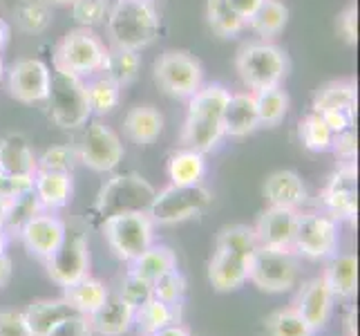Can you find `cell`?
<instances>
[{
  "mask_svg": "<svg viewBox=\"0 0 360 336\" xmlns=\"http://www.w3.org/2000/svg\"><path fill=\"white\" fill-rule=\"evenodd\" d=\"M18 233L25 249L32 256L47 260L60 247V242L65 240L68 227L63 220L52 213H36L22 222Z\"/></svg>",
  "mask_w": 360,
  "mask_h": 336,
  "instance_id": "16",
  "label": "cell"
},
{
  "mask_svg": "<svg viewBox=\"0 0 360 336\" xmlns=\"http://www.w3.org/2000/svg\"><path fill=\"white\" fill-rule=\"evenodd\" d=\"M338 222L327 213H300L293 235V251L304 258L320 260L336 251Z\"/></svg>",
  "mask_w": 360,
  "mask_h": 336,
  "instance_id": "12",
  "label": "cell"
},
{
  "mask_svg": "<svg viewBox=\"0 0 360 336\" xmlns=\"http://www.w3.org/2000/svg\"><path fill=\"white\" fill-rule=\"evenodd\" d=\"M170 269H177V256L170 247L164 244H150L141 256H136L132 260L130 267L134 276H141L150 282H155L159 276H164Z\"/></svg>",
  "mask_w": 360,
  "mask_h": 336,
  "instance_id": "31",
  "label": "cell"
},
{
  "mask_svg": "<svg viewBox=\"0 0 360 336\" xmlns=\"http://www.w3.org/2000/svg\"><path fill=\"white\" fill-rule=\"evenodd\" d=\"M77 151L72 146H52L36 159V170H60V173H72V168L77 166Z\"/></svg>",
  "mask_w": 360,
  "mask_h": 336,
  "instance_id": "44",
  "label": "cell"
},
{
  "mask_svg": "<svg viewBox=\"0 0 360 336\" xmlns=\"http://www.w3.org/2000/svg\"><path fill=\"white\" fill-rule=\"evenodd\" d=\"M206 175V159L204 153L184 151L175 153L168 159V178L172 184H202Z\"/></svg>",
  "mask_w": 360,
  "mask_h": 336,
  "instance_id": "34",
  "label": "cell"
},
{
  "mask_svg": "<svg viewBox=\"0 0 360 336\" xmlns=\"http://www.w3.org/2000/svg\"><path fill=\"white\" fill-rule=\"evenodd\" d=\"M297 135H300V142L307 151L311 153H325L331 148V139L333 132L329 130V126L325 123L318 112H311L300 121V128H297Z\"/></svg>",
  "mask_w": 360,
  "mask_h": 336,
  "instance_id": "39",
  "label": "cell"
},
{
  "mask_svg": "<svg viewBox=\"0 0 360 336\" xmlns=\"http://www.w3.org/2000/svg\"><path fill=\"white\" fill-rule=\"evenodd\" d=\"M47 273L58 287H70L90 276V249L83 233H68L60 247L47 260Z\"/></svg>",
  "mask_w": 360,
  "mask_h": 336,
  "instance_id": "13",
  "label": "cell"
},
{
  "mask_svg": "<svg viewBox=\"0 0 360 336\" xmlns=\"http://www.w3.org/2000/svg\"><path fill=\"white\" fill-rule=\"evenodd\" d=\"M262 3L264 0H229V5L235 9V14H238L240 18H244L246 23L253 18V14L259 9Z\"/></svg>",
  "mask_w": 360,
  "mask_h": 336,
  "instance_id": "52",
  "label": "cell"
},
{
  "mask_svg": "<svg viewBox=\"0 0 360 336\" xmlns=\"http://www.w3.org/2000/svg\"><path fill=\"white\" fill-rule=\"evenodd\" d=\"M105 45L98 36L88 30L79 27L68 32L54 49V70H65L77 77H88L101 70Z\"/></svg>",
  "mask_w": 360,
  "mask_h": 336,
  "instance_id": "9",
  "label": "cell"
},
{
  "mask_svg": "<svg viewBox=\"0 0 360 336\" xmlns=\"http://www.w3.org/2000/svg\"><path fill=\"white\" fill-rule=\"evenodd\" d=\"M0 336H32L22 312H0Z\"/></svg>",
  "mask_w": 360,
  "mask_h": 336,
  "instance_id": "49",
  "label": "cell"
},
{
  "mask_svg": "<svg viewBox=\"0 0 360 336\" xmlns=\"http://www.w3.org/2000/svg\"><path fill=\"white\" fill-rule=\"evenodd\" d=\"M336 27L347 45H356L358 41V7L356 5H349L340 11Z\"/></svg>",
  "mask_w": 360,
  "mask_h": 336,
  "instance_id": "48",
  "label": "cell"
},
{
  "mask_svg": "<svg viewBox=\"0 0 360 336\" xmlns=\"http://www.w3.org/2000/svg\"><path fill=\"white\" fill-rule=\"evenodd\" d=\"M85 92H88V104L94 115H108V112H112L121 99V88L115 81L103 77V74L98 79L85 83Z\"/></svg>",
  "mask_w": 360,
  "mask_h": 336,
  "instance_id": "38",
  "label": "cell"
},
{
  "mask_svg": "<svg viewBox=\"0 0 360 336\" xmlns=\"http://www.w3.org/2000/svg\"><path fill=\"white\" fill-rule=\"evenodd\" d=\"M153 336H191V332L186 330L184 325H177V323H172V325L161 328V330L155 332Z\"/></svg>",
  "mask_w": 360,
  "mask_h": 336,
  "instance_id": "54",
  "label": "cell"
},
{
  "mask_svg": "<svg viewBox=\"0 0 360 336\" xmlns=\"http://www.w3.org/2000/svg\"><path fill=\"white\" fill-rule=\"evenodd\" d=\"M329 151L336 153V157L340 159V164H356V155H358L356 128H347V130H342L338 135H333Z\"/></svg>",
  "mask_w": 360,
  "mask_h": 336,
  "instance_id": "46",
  "label": "cell"
},
{
  "mask_svg": "<svg viewBox=\"0 0 360 336\" xmlns=\"http://www.w3.org/2000/svg\"><path fill=\"white\" fill-rule=\"evenodd\" d=\"M36 157L22 135L11 132L0 139V170L20 180H34Z\"/></svg>",
  "mask_w": 360,
  "mask_h": 336,
  "instance_id": "22",
  "label": "cell"
},
{
  "mask_svg": "<svg viewBox=\"0 0 360 336\" xmlns=\"http://www.w3.org/2000/svg\"><path fill=\"white\" fill-rule=\"evenodd\" d=\"M45 101L49 106L52 121L65 130L83 128L92 117L83 77H77V74L65 70L52 72V81H49V92Z\"/></svg>",
  "mask_w": 360,
  "mask_h": 336,
  "instance_id": "4",
  "label": "cell"
},
{
  "mask_svg": "<svg viewBox=\"0 0 360 336\" xmlns=\"http://www.w3.org/2000/svg\"><path fill=\"white\" fill-rule=\"evenodd\" d=\"M215 249H224V251H240V254H253L257 249V238L253 227L246 224H233V227L221 229L217 235Z\"/></svg>",
  "mask_w": 360,
  "mask_h": 336,
  "instance_id": "41",
  "label": "cell"
},
{
  "mask_svg": "<svg viewBox=\"0 0 360 336\" xmlns=\"http://www.w3.org/2000/svg\"><path fill=\"white\" fill-rule=\"evenodd\" d=\"M14 18L22 32L41 34L52 23V11L45 0H18L14 7Z\"/></svg>",
  "mask_w": 360,
  "mask_h": 336,
  "instance_id": "37",
  "label": "cell"
},
{
  "mask_svg": "<svg viewBox=\"0 0 360 336\" xmlns=\"http://www.w3.org/2000/svg\"><path fill=\"white\" fill-rule=\"evenodd\" d=\"M52 72L41 58H20L7 74L9 97L20 104H39L47 99Z\"/></svg>",
  "mask_w": 360,
  "mask_h": 336,
  "instance_id": "14",
  "label": "cell"
},
{
  "mask_svg": "<svg viewBox=\"0 0 360 336\" xmlns=\"http://www.w3.org/2000/svg\"><path fill=\"white\" fill-rule=\"evenodd\" d=\"M90 323L98 336H123L134 323V307H130L119 294L108 296L105 303L90 316Z\"/></svg>",
  "mask_w": 360,
  "mask_h": 336,
  "instance_id": "24",
  "label": "cell"
},
{
  "mask_svg": "<svg viewBox=\"0 0 360 336\" xmlns=\"http://www.w3.org/2000/svg\"><path fill=\"white\" fill-rule=\"evenodd\" d=\"M322 280L327 282L333 298H352L358 285V260L354 254H340L325 267Z\"/></svg>",
  "mask_w": 360,
  "mask_h": 336,
  "instance_id": "29",
  "label": "cell"
},
{
  "mask_svg": "<svg viewBox=\"0 0 360 336\" xmlns=\"http://www.w3.org/2000/svg\"><path fill=\"white\" fill-rule=\"evenodd\" d=\"M5 77V63H3V58H0V81H3Z\"/></svg>",
  "mask_w": 360,
  "mask_h": 336,
  "instance_id": "59",
  "label": "cell"
},
{
  "mask_svg": "<svg viewBox=\"0 0 360 336\" xmlns=\"http://www.w3.org/2000/svg\"><path fill=\"white\" fill-rule=\"evenodd\" d=\"M7 43H9V27L5 20H0V52H3Z\"/></svg>",
  "mask_w": 360,
  "mask_h": 336,
  "instance_id": "56",
  "label": "cell"
},
{
  "mask_svg": "<svg viewBox=\"0 0 360 336\" xmlns=\"http://www.w3.org/2000/svg\"><path fill=\"white\" fill-rule=\"evenodd\" d=\"M72 18L77 20L81 27H96L103 25L110 11V0H72Z\"/></svg>",
  "mask_w": 360,
  "mask_h": 336,
  "instance_id": "42",
  "label": "cell"
},
{
  "mask_svg": "<svg viewBox=\"0 0 360 336\" xmlns=\"http://www.w3.org/2000/svg\"><path fill=\"white\" fill-rule=\"evenodd\" d=\"M235 68L248 90H264L282 85L289 74V58L284 49L269 41L246 43L235 58Z\"/></svg>",
  "mask_w": 360,
  "mask_h": 336,
  "instance_id": "3",
  "label": "cell"
},
{
  "mask_svg": "<svg viewBox=\"0 0 360 336\" xmlns=\"http://www.w3.org/2000/svg\"><path fill=\"white\" fill-rule=\"evenodd\" d=\"M47 5H70L72 0H45Z\"/></svg>",
  "mask_w": 360,
  "mask_h": 336,
  "instance_id": "58",
  "label": "cell"
},
{
  "mask_svg": "<svg viewBox=\"0 0 360 336\" xmlns=\"http://www.w3.org/2000/svg\"><path fill=\"white\" fill-rule=\"evenodd\" d=\"M322 206L333 220H354L358 213V168L356 164H340L322 189Z\"/></svg>",
  "mask_w": 360,
  "mask_h": 336,
  "instance_id": "15",
  "label": "cell"
},
{
  "mask_svg": "<svg viewBox=\"0 0 360 336\" xmlns=\"http://www.w3.org/2000/svg\"><path fill=\"white\" fill-rule=\"evenodd\" d=\"M221 126H224V135L229 137H246L259 128L253 92H238L229 97L224 115H221Z\"/></svg>",
  "mask_w": 360,
  "mask_h": 336,
  "instance_id": "23",
  "label": "cell"
},
{
  "mask_svg": "<svg viewBox=\"0 0 360 336\" xmlns=\"http://www.w3.org/2000/svg\"><path fill=\"white\" fill-rule=\"evenodd\" d=\"M333 301H336V298H333L331 290L327 287V282L320 276V278L304 282V287L300 290V294H297V298H295L293 309L304 318V323L316 334V332L327 328Z\"/></svg>",
  "mask_w": 360,
  "mask_h": 336,
  "instance_id": "18",
  "label": "cell"
},
{
  "mask_svg": "<svg viewBox=\"0 0 360 336\" xmlns=\"http://www.w3.org/2000/svg\"><path fill=\"white\" fill-rule=\"evenodd\" d=\"M72 314L77 312L70 307L65 298H41V301H34L22 312L32 336H49Z\"/></svg>",
  "mask_w": 360,
  "mask_h": 336,
  "instance_id": "20",
  "label": "cell"
},
{
  "mask_svg": "<svg viewBox=\"0 0 360 336\" xmlns=\"http://www.w3.org/2000/svg\"><path fill=\"white\" fill-rule=\"evenodd\" d=\"M186 292V280L179 269H170L153 282V296L168 305H179Z\"/></svg>",
  "mask_w": 360,
  "mask_h": 336,
  "instance_id": "43",
  "label": "cell"
},
{
  "mask_svg": "<svg viewBox=\"0 0 360 336\" xmlns=\"http://www.w3.org/2000/svg\"><path fill=\"white\" fill-rule=\"evenodd\" d=\"M63 290H65L63 298L70 303V307L77 314H83V316H92L96 309L105 303V298L110 296L105 285L96 278H90V276H85L79 282H74Z\"/></svg>",
  "mask_w": 360,
  "mask_h": 336,
  "instance_id": "30",
  "label": "cell"
},
{
  "mask_svg": "<svg viewBox=\"0 0 360 336\" xmlns=\"http://www.w3.org/2000/svg\"><path fill=\"white\" fill-rule=\"evenodd\" d=\"M49 336H94L90 316L83 314H72L70 318H65L60 325L49 334Z\"/></svg>",
  "mask_w": 360,
  "mask_h": 336,
  "instance_id": "47",
  "label": "cell"
},
{
  "mask_svg": "<svg viewBox=\"0 0 360 336\" xmlns=\"http://www.w3.org/2000/svg\"><path fill=\"white\" fill-rule=\"evenodd\" d=\"M11 204H14V200L0 195V227H5V224H7V218L11 213Z\"/></svg>",
  "mask_w": 360,
  "mask_h": 336,
  "instance_id": "55",
  "label": "cell"
},
{
  "mask_svg": "<svg viewBox=\"0 0 360 336\" xmlns=\"http://www.w3.org/2000/svg\"><path fill=\"white\" fill-rule=\"evenodd\" d=\"M72 173L60 170H36L32 180V191L39 204L47 211L68 206L72 200Z\"/></svg>",
  "mask_w": 360,
  "mask_h": 336,
  "instance_id": "21",
  "label": "cell"
},
{
  "mask_svg": "<svg viewBox=\"0 0 360 336\" xmlns=\"http://www.w3.org/2000/svg\"><path fill=\"white\" fill-rule=\"evenodd\" d=\"M318 115L325 119V123L333 135H338L347 128H354V123H356V115H349V112H342V110H327V112H318Z\"/></svg>",
  "mask_w": 360,
  "mask_h": 336,
  "instance_id": "51",
  "label": "cell"
},
{
  "mask_svg": "<svg viewBox=\"0 0 360 336\" xmlns=\"http://www.w3.org/2000/svg\"><path fill=\"white\" fill-rule=\"evenodd\" d=\"M134 323L141 334H155L161 328L177 323V305H168L153 296L148 303L134 309Z\"/></svg>",
  "mask_w": 360,
  "mask_h": 336,
  "instance_id": "35",
  "label": "cell"
},
{
  "mask_svg": "<svg viewBox=\"0 0 360 336\" xmlns=\"http://www.w3.org/2000/svg\"><path fill=\"white\" fill-rule=\"evenodd\" d=\"M266 332L269 336H314L311 328L307 325L304 318L293 307L273 312L266 318Z\"/></svg>",
  "mask_w": 360,
  "mask_h": 336,
  "instance_id": "40",
  "label": "cell"
},
{
  "mask_svg": "<svg viewBox=\"0 0 360 336\" xmlns=\"http://www.w3.org/2000/svg\"><path fill=\"white\" fill-rule=\"evenodd\" d=\"M253 97H255V106H257L259 126H264V128L280 126L289 112V94L282 90V85L255 90Z\"/></svg>",
  "mask_w": 360,
  "mask_h": 336,
  "instance_id": "33",
  "label": "cell"
},
{
  "mask_svg": "<svg viewBox=\"0 0 360 336\" xmlns=\"http://www.w3.org/2000/svg\"><path fill=\"white\" fill-rule=\"evenodd\" d=\"M231 92L219 83L202 85L195 94L188 97V117H186L179 144L188 151L208 153L221 142L224 126H221V115L229 104Z\"/></svg>",
  "mask_w": 360,
  "mask_h": 336,
  "instance_id": "1",
  "label": "cell"
},
{
  "mask_svg": "<svg viewBox=\"0 0 360 336\" xmlns=\"http://www.w3.org/2000/svg\"><path fill=\"white\" fill-rule=\"evenodd\" d=\"M297 278V258L291 249H266L257 247L251 256L248 280L259 292L282 294L291 290Z\"/></svg>",
  "mask_w": 360,
  "mask_h": 336,
  "instance_id": "10",
  "label": "cell"
},
{
  "mask_svg": "<svg viewBox=\"0 0 360 336\" xmlns=\"http://www.w3.org/2000/svg\"><path fill=\"white\" fill-rule=\"evenodd\" d=\"M74 151H77V159L83 166L96 173L115 170L123 159V144L119 135L98 119L85 123L79 148H74Z\"/></svg>",
  "mask_w": 360,
  "mask_h": 336,
  "instance_id": "11",
  "label": "cell"
},
{
  "mask_svg": "<svg viewBox=\"0 0 360 336\" xmlns=\"http://www.w3.org/2000/svg\"><path fill=\"white\" fill-rule=\"evenodd\" d=\"M123 130H126L130 142L139 146H150L159 139L161 130H164V117L153 106H136L123 119Z\"/></svg>",
  "mask_w": 360,
  "mask_h": 336,
  "instance_id": "26",
  "label": "cell"
},
{
  "mask_svg": "<svg viewBox=\"0 0 360 336\" xmlns=\"http://www.w3.org/2000/svg\"><path fill=\"white\" fill-rule=\"evenodd\" d=\"M358 106V88L356 83L349 79H338L329 81L322 88H318L314 97V112H327V110H342L356 115Z\"/></svg>",
  "mask_w": 360,
  "mask_h": 336,
  "instance_id": "28",
  "label": "cell"
},
{
  "mask_svg": "<svg viewBox=\"0 0 360 336\" xmlns=\"http://www.w3.org/2000/svg\"><path fill=\"white\" fill-rule=\"evenodd\" d=\"M155 193L157 191L153 189V184L141 175H134V173L115 175L98 191L94 213L101 218V222L112 216L134 213V211H146L148 213V209L155 200Z\"/></svg>",
  "mask_w": 360,
  "mask_h": 336,
  "instance_id": "5",
  "label": "cell"
},
{
  "mask_svg": "<svg viewBox=\"0 0 360 336\" xmlns=\"http://www.w3.org/2000/svg\"><path fill=\"white\" fill-rule=\"evenodd\" d=\"M9 276H11V258L5 251H0V287H5Z\"/></svg>",
  "mask_w": 360,
  "mask_h": 336,
  "instance_id": "53",
  "label": "cell"
},
{
  "mask_svg": "<svg viewBox=\"0 0 360 336\" xmlns=\"http://www.w3.org/2000/svg\"><path fill=\"white\" fill-rule=\"evenodd\" d=\"M155 83L175 99H188L204 85V68L184 49H168L155 61Z\"/></svg>",
  "mask_w": 360,
  "mask_h": 336,
  "instance_id": "7",
  "label": "cell"
},
{
  "mask_svg": "<svg viewBox=\"0 0 360 336\" xmlns=\"http://www.w3.org/2000/svg\"><path fill=\"white\" fill-rule=\"evenodd\" d=\"M289 23V9L280 0H264L259 9L253 14V18L246 23L262 41H271L282 34V30Z\"/></svg>",
  "mask_w": 360,
  "mask_h": 336,
  "instance_id": "32",
  "label": "cell"
},
{
  "mask_svg": "<svg viewBox=\"0 0 360 336\" xmlns=\"http://www.w3.org/2000/svg\"><path fill=\"white\" fill-rule=\"evenodd\" d=\"M119 296L126 301L130 307H141L143 303H148L153 298V282L146 280L141 276H134L130 271L126 278L121 282V290H119Z\"/></svg>",
  "mask_w": 360,
  "mask_h": 336,
  "instance_id": "45",
  "label": "cell"
},
{
  "mask_svg": "<svg viewBox=\"0 0 360 336\" xmlns=\"http://www.w3.org/2000/svg\"><path fill=\"white\" fill-rule=\"evenodd\" d=\"M213 202V195L202 184H170L168 189L155 193L148 216L157 224H177L200 218Z\"/></svg>",
  "mask_w": 360,
  "mask_h": 336,
  "instance_id": "6",
  "label": "cell"
},
{
  "mask_svg": "<svg viewBox=\"0 0 360 336\" xmlns=\"http://www.w3.org/2000/svg\"><path fill=\"white\" fill-rule=\"evenodd\" d=\"M32 191V180H20L14 175H7V173L0 170V195L9 197V200H16L22 193Z\"/></svg>",
  "mask_w": 360,
  "mask_h": 336,
  "instance_id": "50",
  "label": "cell"
},
{
  "mask_svg": "<svg viewBox=\"0 0 360 336\" xmlns=\"http://www.w3.org/2000/svg\"><path fill=\"white\" fill-rule=\"evenodd\" d=\"M103 235L110 249L121 260H132L141 256L155 240V222L146 211H134V213H121L103 220Z\"/></svg>",
  "mask_w": 360,
  "mask_h": 336,
  "instance_id": "8",
  "label": "cell"
},
{
  "mask_svg": "<svg viewBox=\"0 0 360 336\" xmlns=\"http://www.w3.org/2000/svg\"><path fill=\"white\" fill-rule=\"evenodd\" d=\"M141 336H153V334H141Z\"/></svg>",
  "mask_w": 360,
  "mask_h": 336,
  "instance_id": "60",
  "label": "cell"
},
{
  "mask_svg": "<svg viewBox=\"0 0 360 336\" xmlns=\"http://www.w3.org/2000/svg\"><path fill=\"white\" fill-rule=\"evenodd\" d=\"M253 254L224 251L215 249L208 263V280L217 292H235L248 280V267H251Z\"/></svg>",
  "mask_w": 360,
  "mask_h": 336,
  "instance_id": "19",
  "label": "cell"
},
{
  "mask_svg": "<svg viewBox=\"0 0 360 336\" xmlns=\"http://www.w3.org/2000/svg\"><path fill=\"white\" fill-rule=\"evenodd\" d=\"M141 70V56L139 52L128 47H117L112 45L110 49H105L103 63H101V72L103 77H108L110 81H115L119 88L123 85H130L136 77H139Z\"/></svg>",
  "mask_w": 360,
  "mask_h": 336,
  "instance_id": "27",
  "label": "cell"
},
{
  "mask_svg": "<svg viewBox=\"0 0 360 336\" xmlns=\"http://www.w3.org/2000/svg\"><path fill=\"white\" fill-rule=\"evenodd\" d=\"M206 20L208 27L221 39H233L246 27V20L235 14L229 0H206Z\"/></svg>",
  "mask_w": 360,
  "mask_h": 336,
  "instance_id": "36",
  "label": "cell"
},
{
  "mask_svg": "<svg viewBox=\"0 0 360 336\" xmlns=\"http://www.w3.org/2000/svg\"><path fill=\"white\" fill-rule=\"evenodd\" d=\"M108 36L112 45L141 52L159 36V16L150 0H117L108 11Z\"/></svg>",
  "mask_w": 360,
  "mask_h": 336,
  "instance_id": "2",
  "label": "cell"
},
{
  "mask_svg": "<svg viewBox=\"0 0 360 336\" xmlns=\"http://www.w3.org/2000/svg\"><path fill=\"white\" fill-rule=\"evenodd\" d=\"M264 195L271 206L300 209L307 200L302 178L293 170H276L264 182Z\"/></svg>",
  "mask_w": 360,
  "mask_h": 336,
  "instance_id": "25",
  "label": "cell"
},
{
  "mask_svg": "<svg viewBox=\"0 0 360 336\" xmlns=\"http://www.w3.org/2000/svg\"><path fill=\"white\" fill-rule=\"evenodd\" d=\"M297 216H300V211L297 209L269 206L264 213L257 218L255 227H253L255 238H257V247L291 249L295 227H297Z\"/></svg>",
  "mask_w": 360,
  "mask_h": 336,
  "instance_id": "17",
  "label": "cell"
},
{
  "mask_svg": "<svg viewBox=\"0 0 360 336\" xmlns=\"http://www.w3.org/2000/svg\"><path fill=\"white\" fill-rule=\"evenodd\" d=\"M7 240H9V233L5 227H0V251H5L7 249Z\"/></svg>",
  "mask_w": 360,
  "mask_h": 336,
  "instance_id": "57",
  "label": "cell"
}]
</instances>
